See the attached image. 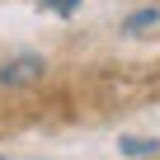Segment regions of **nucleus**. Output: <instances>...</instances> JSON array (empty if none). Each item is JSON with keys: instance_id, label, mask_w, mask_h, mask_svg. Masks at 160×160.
Segmentation results:
<instances>
[{"instance_id": "obj_4", "label": "nucleus", "mask_w": 160, "mask_h": 160, "mask_svg": "<svg viewBox=\"0 0 160 160\" xmlns=\"http://www.w3.org/2000/svg\"><path fill=\"white\" fill-rule=\"evenodd\" d=\"M42 10H52V14H61V19H71L75 10H80V0H38Z\"/></svg>"}, {"instance_id": "obj_2", "label": "nucleus", "mask_w": 160, "mask_h": 160, "mask_svg": "<svg viewBox=\"0 0 160 160\" xmlns=\"http://www.w3.org/2000/svg\"><path fill=\"white\" fill-rule=\"evenodd\" d=\"M118 151H122L127 160H146V155H155V151H160V141H155V137H122V141H118Z\"/></svg>"}, {"instance_id": "obj_1", "label": "nucleus", "mask_w": 160, "mask_h": 160, "mask_svg": "<svg viewBox=\"0 0 160 160\" xmlns=\"http://www.w3.org/2000/svg\"><path fill=\"white\" fill-rule=\"evenodd\" d=\"M47 75V57L38 52H14L0 61V90H24V85H38Z\"/></svg>"}, {"instance_id": "obj_3", "label": "nucleus", "mask_w": 160, "mask_h": 160, "mask_svg": "<svg viewBox=\"0 0 160 160\" xmlns=\"http://www.w3.org/2000/svg\"><path fill=\"white\" fill-rule=\"evenodd\" d=\"M155 24H160V10L146 5V10H132V14L122 19V33H141V28H155Z\"/></svg>"}]
</instances>
